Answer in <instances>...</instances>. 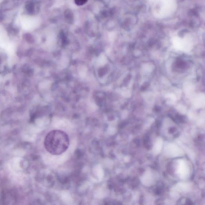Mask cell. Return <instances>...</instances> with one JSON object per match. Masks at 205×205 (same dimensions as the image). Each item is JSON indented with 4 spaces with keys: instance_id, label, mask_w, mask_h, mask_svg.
<instances>
[{
    "instance_id": "obj_1",
    "label": "cell",
    "mask_w": 205,
    "mask_h": 205,
    "mask_svg": "<svg viewBox=\"0 0 205 205\" xmlns=\"http://www.w3.org/2000/svg\"><path fill=\"white\" fill-rule=\"evenodd\" d=\"M70 139L66 133L61 130H54L48 133L45 137V149L52 155L62 154L68 148Z\"/></svg>"
},
{
    "instance_id": "obj_2",
    "label": "cell",
    "mask_w": 205,
    "mask_h": 205,
    "mask_svg": "<svg viewBox=\"0 0 205 205\" xmlns=\"http://www.w3.org/2000/svg\"><path fill=\"white\" fill-rule=\"evenodd\" d=\"M106 62V59L105 56L103 55H101L98 59V62L101 65H103L105 64Z\"/></svg>"
},
{
    "instance_id": "obj_3",
    "label": "cell",
    "mask_w": 205,
    "mask_h": 205,
    "mask_svg": "<svg viewBox=\"0 0 205 205\" xmlns=\"http://www.w3.org/2000/svg\"><path fill=\"white\" fill-rule=\"evenodd\" d=\"M87 69L86 67L82 66L81 67V68L79 69V74L81 76L84 77L86 75Z\"/></svg>"
},
{
    "instance_id": "obj_4",
    "label": "cell",
    "mask_w": 205,
    "mask_h": 205,
    "mask_svg": "<svg viewBox=\"0 0 205 205\" xmlns=\"http://www.w3.org/2000/svg\"><path fill=\"white\" fill-rule=\"evenodd\" d=\"M87 0H75L76 5L81 6L85 4L87 2Z\"/></svg>"
},
{
    "instance_id": "obj_5",
    "label": "cell",
    "mask_w": 205,
    "mask_h": 205,
    "mask_svg": "<svg viewBox=\"0 0 205 205\" xmlns=\"http://www.w3.org/2000/svg\"><path fill=\"white\" fill-rule=\"evenodd\" d=\"M0 63H1V59H0Z\"/></svg>"
}]
</instances>
